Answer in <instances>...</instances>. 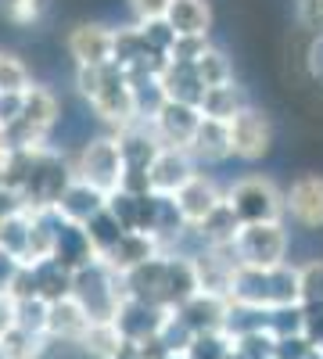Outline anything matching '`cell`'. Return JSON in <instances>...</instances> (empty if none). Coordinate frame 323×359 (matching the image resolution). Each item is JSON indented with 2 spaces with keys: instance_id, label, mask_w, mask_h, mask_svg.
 Returning a JSON list of instances; mask_svg holds the SVG:
<instances>
[{
  "instance_id": "816d5d0a",
  "label": "cell",
  "mask_w": 323,
  "mask_h": 359,
  "mask_svg": "<svg viewBox=\"0 0 323 359\" xmlns=\"http://www.w3.org/2000/svg\"><path fill=\"white\" fill-rule=\"evenodd\" d=\"M130 8H133V15H137V25H140V22H155V18H165L169 0H130Z\"/></svg>"
},
{
  "instance_id": "03108f58",
  "label": "cell",
  "mask_w": 323,
  "mask_h": 359,
  "mask_svg": "<svg viewBox=\"0 0 323 359\" xmlns=\"http://www.w3.org/2000/svg\"><path fill=\"white\" fill-rule=\"evenodd\" d=\"M0 359H4V352H0Z\"/></svg>"
},
{
  "instance_id": "7dc6e473",
  "label": "cell",
  "mask_w": 323,
  "mask_h": 359,
  "mask_svg": "<svg viewBox=\"0 0 323 359\" xmlns=\"http://www.w3.org/2000/svg\"><path fill=\"white\" fill-rule=\"evenodd\" d=\"M245 359H273V334H248L241 341H233Z\"/></svg>"
},
{
  "instance_id": "6125c7cd",
  "label": "cell",
  "mask_w": 323,
  "mask_h": 359,
  "mask_svg": "<svg viewBox=\"0 0 323 359\" xmlns=\"http://www.w3.org/2000/svg\"><path fill=\"white\" fill-rule=\"evenodd\" d=\"M316 352H319V355H323V345H316Z\"/></svg>"
},
{
  "instance_id": "91938a15",
  "label": "cell",
  "mask_w": 323,
  "mask_h": 359,
  "mask_svg": "<svg viewBox=\"0 0 323 359\" xmlns=\"http://www.w3.org/2000/svg\"><path fill=\"white\" fill-rule=\"evenodd\" d=\"M226 359H245V355H241L238 348H233V345H230V352H226Z\"/></svg>"
},
{
  "instance_id": "52a82bcc",
  "label": "cell",
  "mask_w": 323,
  "mask_h": 359,
  "mask_svg": "<svg viewBox=\"0 0 323 359\" xmlns=\"http://www.w3.org/2000/svg\"><path fill=\"white\" fill-rule=\"evenodd\" d=\"M230 255L245 269H273L284 266L287 255V233L280 223H255V226H241L238 237L230 245Z\"/></svg>"
},
{
  "instance_id": "e575fe53",
  "label": "cell",
  "mask_w": 323,
  "mask_h": 359,
  "mask_svg": "<svg viewBox=\"0 0 323 359\" xmlns=\"http://www.w3.org/2000/svg\"><path fill=\"white\" fill-rule=\"evenodd\" d=\"M191 69H194V76L201 79V86H205V90H209V86H223V83H230V79H233L226 54H223V50H216V47H205V50L194 57V62H191Z\"/></svg>"
},
{
  "instance_id": "9c48e42d",
  "label": "cell",
  "mask_w": 323,
  "mask_h": 359,
  "mask_svg": "<svg viewBox=\"0 0 323 359\" xmlns=\"http://www.w3.org/2000/svg\"><path fill=\"white\" fill-rule=\"evenodd\" d=\"M165 255L169 252H162L148 262H140L137 269H130V273H123V298H133V302L169 313V306H165Z\"/></svg>"
},
{
  "instance_id": "9f6ffc18",
  "label": "cell",
  "mask_w": 323,
  "mask_h": 359,
  "mask_svg": "<svg viewBox=\"0 0 323 359\" xmlns=\"http://www.w3.org/2000/svg\"><path fill=\"white\" fill-rule=\"evenodd\" d=\"M11 327H15V302L8 294H0V338H4Z\"/></svg>"
},
{
  "instance_id": "44dd1931",
  "label": "cell",
  "mask_w": 323,
  "mask_h": 359,
  "mask_svg": "<svg viewBox=\"0 0 323 359\" xmlns=\"http://www.w3.org/2000/svg\"><path fill=\"white\" fill-rule=\"evenodd\" d=\"M104 201H108V194L94 191L90 184H79V180H72V184L65 187V194L57 198L54 212L62 216L65 223H76V226H83V223H90L97 212H104Z\"/></svg>"
},
{
  "instance_id": "ac0fdd59",
  "label": "cell",
  "mask_w": 323,
  "mask_h": 359,
  "mask_svg": "<svg viewBox=\"0 0 323 359\" xmlns=\"http://www.w3.org/2000/svg\"><path fill=\"white\" fill-rule=\"evenodd\" d=\"M69 54L79 69H101L111 62V29L104 25H76L69 33Z\"/></svg>"
},
{
  "instance_id": "8d00e7d4",
  "label": "cell",
  "mask_w": 323,
  "mask_h": 359,
  "mask_svg": "<svg viewBox=\"0 0 323 359\" xmlns=\"http://www.w3.org/2000/svg\"><path fill=\"white\" fill-rule=\"evenodd\" d=\"M15 327L25 334L47 338V302H40V298H22V302H15Z\"/></svg>"
},
{
  "instance_id": "277c9868",
  "label": "cell",
  "mask_w": 323,
  "mask_h": 359,
  "mask_svg": "<svg viewBox=\"0 0 323 359\" xmlns=\"http://www.w3.org/2000/svg\"><path fill=\"white\" fill-rule=\"evenodd\" d=\"M76 306L86 313L90 323H111L115 309L123 302V277H115L111 269L97 259L72 273V294Z\"/></svg>"
},
{
  "instance_id": "60d3db41",
  "label": "cell",
  "mask_w": 323,
  "mask_h": 359,
  "mask_svg": "<svg viewBox=\"0 0 323 359\" xmlns=\"http://www.w3.org/2000/svg\"><path fill=\"white\" fill-rule=\"evenodd\" d=\"M298 306H323V262L298 269Z\"/></svg>"
},
{
  "instance_id": "3957f363",
  "label": "cell",
  "mask_w": 323,
  "mask_h": 359,
  "mask_svg": "<svg viewBox=\"0 0 323 359\" xmlns=\"http://www.w3.org/2000/svg\"><path fill=\"white\" fill-rule=\"evenodd\" d=\"M76 86H79V94L97 108V115L104 118V123L119 126V130L130 126V123H137L126 76L115 69L111 62L101 65V69H79L76 72Z\"/></svg>"
},
{
  "instance_id": "7bdbcfd3",
  "label": "cell",
  "mask_w": 323,
  "mask_h": 359,
  "mask_svg": "<svg viewBox=\"0 0 323 359\" xmlns=\"http://www.w3.org/2000/svg\"><path fill=\"white\" fill-rule=\"evenodd\" d=\"M4 8V18L15 25H33L40 22V15L47 11V0H0Z\"/></svg>"
},
{
  "instance_id": "f546056e",
  "label": "cell",
  "mask_w": 323,
  "mask_h": 359,
  "mask_svg": "<svg viewBox=\"0 0 323 359\" xmlns=\"http://www.w3.org/2000/svg\"><path fill=\"white\" fill-rule=\"evenodd\" d=\"M194 230L201 233L205 248H230V245H233V237H238V230H241V223H238V216L230 212V205L219 201V205H216L212 212L205 216Z\"/></svg>"
},
{
  "instance_id": "4dcf8cb0",
  "label": "cell",
  "mask_w": 323,
  "mask_h": 359,
  "mask_svg": "<svg viewBox=\"0 0 323 359\" xmlns=\"http://www.w3.org/2000/svg\"><path fill=\"white\" fill-rule=\"evenodd\" d=\"M223 334L230 341H241L248 334H270V313L266 309H252V306H238L230 302L226 316H223Z\"/></svg>"
},
{
  "instance_id": "e0dca14e",
  "label": "cell",
  "mask_w": 323,
  "mask_h": 359,
  "mask_svg": "<svg viewBox=\"0 0 323 359\" xmlns=\"http://www.w3.org/2000/svg\"><path fill=\"white\" fill-rule=\"evenodd\" d=\"M47 259H54L62 269H69V273H76V269L97 262L90 241H86V230L76 226V223H65V219L57 223V230H54V245H50V255Z\"/></svg>"
},
{
  "instance_id": "8fae6325",
  "label": "cell",
  "mask_w": 323,
  "mask_h": 359,
  "mask_svg": "<svg viewBox=\"0 0 323 359\" xmlns=\"http://www.w3.org/2000/svg\"><path fill=\"white\" fill-rule=\"evenodd\" d=\"M165 316L169 313H162L155 306H144V302H133V298H123L119 309H115V316H111V327L119 331L123 341L140 345V341H148V338H155L162 331Z\"/></svg>"
},
{
  "instance_id": "30bf717a",
  "label": "cell",
  "mask_w": 323,
  "mask_h": 359,
  "mask_svg": "<svg viewBox=\"0 0 323 359\" xmlns=\"http://www.w3.org/2000/svg\"><path fill=\"white\" fill-rule=\"evenodd\" d=\"M226 133H230V155H241L252 162L270 151V123L255 108H241L226 123Z\"/></svg>"
},
{
  "instance_id": "484cf974",
  "label": "cell",
  "mask_w": 323,
  "mask_h": 359,
  "mask_svg": "<svg viewBox=\"0 0 323 359\" xmlns=\"http://www.w3.org/2000/svg\"><path fill=\"white\" fill-rule=\"evenodd\" d=\"M187 155L201 158V162H223L230 158V133L226 123H216V118H201L191 144H187Z\"/></svg>"
},
{
  "instance_id": "f907efd6",
  "label": "cell",
  "mask_w": 323,
  "mask_h": 359,
  "mask_svg": "<svg viewBox=\"0 0 323 359\" xmlns=\"http://www.w3.org/2000/svg\"><path fill=\"white\" fill-rule=\"evenodd\" d=\"M298 22L312 36L323 33V0H298Z\"/></svg>"
},
{
  "instance_id": "d4e9b609",
  "label": "cell",
  "mask_w": 323,
  "mask_h": 359,
  "mask_svg": "<svg viewBox=\"0 0 323 359\" xmlns=\"http://www.w3.org/2000/svg\"><path fill=\"white\" fill-rule=\"evenodd\" d=\"M158 83H162L165 101H176V104L198 108L201 97H205V86H201V79L194 76V69H191V65H180V62H165Z\"/></svg>"
},
{
  "instance_id": "7c38bea8",
  "label": "cell",
  "mask_w": 323,
  "mask_h": 359,
  "mask_svg": "<svg viewBox=\"0 0 323 359\" xmlns=\"http://www.w3.org/2000/svg\"><path fill=\"white\" fill-rule=\"evenodd\" d=\"M198 123H201V111H198V108L165 101V104L158 108V115L151 118V133L158 137L162 147H184V151H187V144H191Z\"/></svg>"
},
{
  "instance_id": "7402d4cb",
  "label": "cell",
  "mask_w": 323,
  "mask_h": 359,
  "mask_svg": "<svg viewBox=\"0 0 323 359\" xmlns=\"http://www.w3.org/2000/svg\"><path fill=\"white\" fill-rule=\"evenodd\" d=\"M155 255H162V245L155 241V237H148V233H123L119 245H115L101 262L111 269L115 277H123V273H130V269H137L140 262H148Z\"/></svg>"
},
{
  "instance_id": "8992f818",
  "label": "cell",
  "mask_w": 323,
  "mask_h": 359,
  "mask_svg": "<svg viewBox=\"0 0 323 359\" xmlns=\"http://www.w3.org/2000/svg\"><path fill=\"white\" fill-rule=\"evenodd\" d=\"M223 201L230 205V212L238 216L241 226H255V223H280L284 216V194L262 176H248L241 184H233Z\"/></svg>"
},
{
  "instance_id": "5b68a950",
  "label": "cell",
  "mask_w": 323,
  "mask_h": 359,
  "mask_svg": "<svg viewBox=\"0 0 323 359\" xmlns=\"http://www.w3.org/2000/svg\"><path fill=\"white\" fill-rule=\"evenodd\" d=\"M54 118H57V101L47 94L43 86H29L22 94L18 118L11 126L0 130V140H4L8 151H33V147H43Z\"/></svg>"
},
{
  "instance_id": "c3c4849f",
  "label": "cell",
  "mask_w": 323,
  "mask_h": 359,
  "mask_svg": "<svg viewBox=\"0 0 323 359\" xmlns=\"http://www.w3.org/2000/svg\"><path fill=\"white\" fill-rule=\"evenodd\" d=\"M302 309V338L316 348L323 345V306H298Z\"/></svg>"
},
{
  "instance_id": "1f68e13d",
  "label": "cell",
  "mask_w": 323,
  "mask_h": 359,
  "mask_svg": "<svg viewBox=\"0 0 323 359\" xmlns=\"http://www.w3.org/2000/svg\"><path fill=\"white\" fill-rule=\"evenodd\" d=\"M126 86H130V101H133V118L137 123H151L158 108L165 104L158 76H126Z\"/></svg>"
},
{
  "instance_id": "f5cc1de1",
  "label": "cell",
  "mask_w": 323,
  "mask_h": 359,
  "mask_svg": "<svg viewBox=\"0 0 323 359\" xmlns=\"http://www.w3.org/2000/svg\"><path fill=\"white\" fill-rule=\"evenodd\" d=\"M22 111V94H0V130L11 126Z\"/></svg>"
},
{
  "instance_id": "94428289",
  "label": "cell",
  "mask_w": 323,
  "mask_h": 359,
  "mask_svg": "<svg viewBox=\"0 0 323 359\" xmlns=\"http://www.w3.org/2000/svg\"><path fill=\"white\" fill-rule=\"evenodd\" d=\"M305 359H323V355H319V352H312V355H305Z\"/></svg>"
},
{
  "instance_id": "f1b7e54d",
  "label": "cell",
  "mask_w": 323,
  "mask_h": 359,
  "mask_svg": "<svg viewBox=\"0 0 323 359\" xmlns=\"http://www.w3.org/2000/svg\"><path fill=\"white\" fill-rule=\"evenodd\" d=\"M241 108H248V104H245L241 86L233 79L223 83V86H209V90H205V97H201V104H198L201 118H216V123H230Z\"/></svg>"
},
{
  "instance_id": "bcb514c9",
  "label": "cell",
  "mask_w": 323,
  "mask_h": 359,
  "mask_svg": "<svg viewBox=\"0 0 323 359\" xmlns=\"http://www.w3.org/2000/svg\"><path fill=\"white\" fill-rule=\"evenodd\" d=\"M209 47V40L205 36H176V43H172V50H169V57L165 62H180V65H191L194 57Z\"/></svg>"
},
{
  "instance_id": "b9f144b4",
  "label": "cell",
  "mask_w": 323,
  "mask_h": 359,
  "mask_svg": "<svg viewBox=\"0 0 323 359\" xmlns=\"http://www.w3.org/2000/svg\"><path fill=\"white\" fill-rule=\"evenodd\" d=\"M137 29H140L144 43H148V47H151L158 57H169V50H172V43H176V33L169 29V22H165V18H155V22H140Z\"/></svg>"
},
{
  "instance_id": "836d02e7",
  "label": "cell",
  "mask_w": 323,
  "mask_h": 359,
  "mask_svg": "<svg viewBox=\"0 0 323 359\" xmlns=\"http://www.w3.org/2000/svg\"><path fill=\"white\" fill-rule=\"evenodd\" d=\"M83 230H86V241H90V248H94L97 259H104L115 245H119V237L126 233L119 223H115V216L108 212V208H104V212H97L90 223H83Z\"/></svg>"
},
{
  "instance_id": "74e56055",
  "label": "cell",
  "mask_w": 323,
  "mask_h": 359,
  "mask_svg": "<svg viewBox=\"0 0 323 359\" xmlns=\"http://www.w3.org/2000/svg\"><path fill=\"white\" fill-rule=\"evenodd\" d=\"M43 345H47V338L25 334V331H18V327H11V331L0 338V352H4V359H40Z\"/></svg>"
},
{
  "instance_id": "6f0895ef",
  "label": "cell",
  "mask_w": 323,
  "mask_h": 359,
  "mask_svg": "<svg viewBox=\"0 0 323 359\" xmlns=\"http://www.w3.org/2000/svg\"><path fill=\"white\" fill-rule=\"evenodd\" d=\"M11 212H22V201H18V194H11L8 187H0V219L11 216Z\"/></svg>"
},
{
  "instance_id": "4fadbf2b",
  "label": "cell",
  "mask_w": 323,
  "mask_h": 359,
  "mask_svg": "<svg viewBox=\"0 0 323 359\" xmlns=\"http://www.w3.org/2000/svg\"><path fill=\"white\" fill-rule=\"evenodd\" d=\"M191 176H194V158L184 147H162L148 169V184H151V194L172 198Z\"/></svg>"
},
{
  "instance_id": "83f0119b",
  "label": "cell",
  "mask_w": 323,
  "mask_h": 359,
  "mask_svg": "<svg viewBox=\"0 0 323 359\" xmlns=\"http://www.w3.org/2000/svg\"><path fill=\"white\" fill-rule=\"evenodd\" d=\"M194 294H198V280H194L191 259L187 255H165V306H169V313L180 309Z\"/></svg>"
},
{
  "instance_id": "d590c367",
  "label": "cell",
  "mask_w": 323,
  "mask_h": 359,
  "mask_svg": "<svg viewBox=\"0 0 323 359\" xmlns=\"http://www.w3.org/2000/svg\"><path fill=\"white\" fill-rule=\"evenodd\" d=\"M79 345H83L86 355H94V359H111L115 348L123 345V338H119V331H115L111 323H90L86 334L79 338Z\"/></svg>"
},
{
  "instance_id": "603a6c76",
  "label": "cell",
  "mask_w": 323,
  "mask_h": 359,
  "mask_svg": "<svg viewBox=\"0 0 323 359\" xmlns=\"http://www.w3.org/2000/svg\"><path fill=\"white\" fill-rule=\"evenodd\" d=\"M86 313L76 306V298H62V302H50L47 306V341H72L79 345V338L86 334Z\"/></svg>"
},
{
  "instance_id": "d6a6232c",
  "label": "cell",
  "mask_w": 323,
  "mask_h": 359,
  "mask_svg": "<svg viewBox=\"0 0 323 359\" xmlns=\"http://www.w3.org/2000/svg\"><path fill=\"white\" fill-rule=\"evenodd\" d=\"M0 252H8L11 259H18L25 266L29 259V212H11L0 219Z\"/></svg>"
},
{
  "instance_id": "d6986e66",
  "label": "cell",
  "mask_w": 323,
  "mask_h": 359,
  "mask_svg": "<svg viewBox=\"0 0 323 359\" xmlns=\"http://www.w3.org/2000/svg\"><path fill=\"white\" fill-rule=\"evenodd\" d=\"M284 208L302 226L319 230L323 226V176H298L284 198Z\"/></svg>"
},
{
  "instance_id": "ab89813d",
  "label": "cell",
  "mask_w": 323,
  "mask_h": 359,
  "mask_svg": "<svg viewBox=\"0 0 323 359\" xmlns=\"http://www.w3.org/2000/svg\"><path fill=\"white\" fill-rule=\"evenodd\" d=\"M29 86H33L29 83V69L18 62L15 54L0 50V94H25Z\"/></svg>"
},
{
  "instance_id": "cb8c5ba5",
  "label": "cell",
  "mask_w": 323,
  "mask_h": 359,
  "mask_svg": "<svg viewBox=\"0 0 323 359\" xmlns=\"http://www.w3.org/2000/svg\"><path fill=\"white\" fill-rule=\"evenodd\" d=\"M165 22L176 36H209V25H212L209 0H169Z\"/></svg>"
},
{
  "instance_id": "9a60e30c",
  "label": "cell",
  "mask_w": 323,
  "mask_h": 359,
  "mask_svg": "<svg viewBox=\"0 0 323 359\" xmlns=\"http://www.w3.org/2000/svg\"><path fill=\"white\" fill-rule=\"evenodd\" d=\"M111 140H115V151H119L123 169H137V172H148L151 162H155V155L162 151L158 137L148 126H140V123L123 126L119 137H111Z\"/></svg>"
},
{
  "instance_id": "11a10c76",
  "label": "cell",
  "mask_w": 323,
  "mask_h": 359,
  "mask_svg": "<svg viewBox=\"0 0 323 359\" xmlns=\"http://www.w3.org/2000/svg\"><path fill=\"white\" fill-rule=\"evenodd\" d=\"M309 72H312V79L323 86V33L312 40V47H309Z\"/></svg>"
},
{
  "instance_id": "be15d7a7",
  "label": "cell",
  "mask_w": 323,
  "mask_h": 359,
  "mask_svg": "<svg viewBox=\"0 0 323 359\" xmlns=\"http://www.w3.org/2000/svg\"><path fill=\"white\" fill-rule=\"evenodd\" d=\"M4 155H8V151H0V162H4Z\"/></svg>"
},
{
  "instance_id": "ffe728a7",
  "label": "cell",
  "mask_w": 323,
  "mask_h": 359,
  "mask_svg": "<svg viewBox=\"0 0 323 359\" xmlns=\"http://www.w3.org/2000/svg\"><path fill=\"white\" fill-rule=\"evenodd\" d=\"M226 306H230L226 298L198 291L194 298H187V302H184L180 309H172V313L184 320V327H187L191 334H212V331H223Z\"/></svg>"
},
{
  "instance_id": "6da1fadb",
  "label": "cell",
  "mask_w": 323,
  "mask_h": 359,
  "mask_svg": "<svg viewBox=\"0 0 323 359\" xmlns=\"http://www.w3.org/2000/svg\"><path fill=\"white\" fill-rule=\"evenodd\" d=\"M226 302L252 306V309H284L298 306V269L295 266H273V269H245L238 266L230 277Z\"/></svg>"
},
{
  "instance_id": "db71d44e",
  "label": "cell",
  "mask_w": 323,
  "mask_h": 359,
  "mask_svg": "<svg viewBox=\"0 0 323 359\" xmlns=\"http://www.w3.org/2000/svg\"><path fill=\"white\" fill-rule=\"evenodd\" d=\"M18 269H22L18 259H11L8 252H0V294H8V291H11V280L18 277Z\"/></svg>"
},
{
  "instance_id": "5bb4252c",
  "label": "cell",
  "mask_w": 323,
  "mask_h": 359,
  "mask_svg": "<svg viewBox=\"0 0 323 359\" xmlns=\"http://www.w3.org/2000/svg\"><path fill=\"white\" fill-rule=\"evenodd\" d=\"M187 259H191V266H194L198 291L226 298V291H230V277H233V269H238V262H233L230 248H205V252L187 255Z\"/></svg>"
},
{
  "instance_id": "2e32d148",
  "label": "cell",
  "mask_w": 323,
  "mask_h": 359,
  "mask_svg": "<svg viewBox=\"0 0 323 359\" xmlns=\"http://www.w3.org/2000/svg\"><path fill=\"white\" fill-rule=\"evenodd\" d=\"M172 201H176V212H180V219H184L187 230H191V226H198V223L223 201V194L212 187V180H205L201 172H194L187 184L172 194Z\"/></svg>"
},
{
  "instance_id": "680465c9",
  "label": "cell",
  "mask_w": 323,
  "mask_h": 359,
  "mask_svg": "<svg viewBox=\"0 0 323 359\" xmlns=\"http://www.w3.org/2000/svg\"><path fill=\"white\" fill-rule=\"evenodd\" d=\"M111 359H140V352H137V345L133 341H123L119 348H115V355Z\"/></svg>"
},
{
  "instance_id": "681fc988",
  "label": "cell",
  "mask_w": 323,
  "mask_h": 359,
  "mask_svg": "<svg viewBox=\"0 0 323 359\" xmlns=\"http://www.w3.org/2000/svg\"><path fill=\"white\" fill-rule=\"evenodd\" d=\"M316 348L302 334H295V338H273V359H305Z\"/></svg>"
},
{
  "instance_id": "4316f807",
  "label": "cell",
  "mask_w": 323,
  "mask_h": 359,
  "mask_svg": "<svg viewBox=\"0 0 323 359\" xmlns=\"http://www.w3.org/2000/svg\"><path fill=\"white\" fill-rule=\"evenodd\" d=\"M29 273H33V287H36V298L40 302H62V298L72 294V273L62 269L54 259H36L29 262Z\"/></svg>"
},
{
  "instance_id": "f6af8a7d",
  "label": "cell",
  "mask_w": 323,
  "mask_h": 359,
  "mask_svg": "<svg viewBox=\"0 0 323 359\" xmlns=\"http://www.w3.org/2000/svg\"><path fill=\"white\" fill-rule=\"evenodd\" d=\"M191 338H194V334L184 327V320L176 316V313H169L165 323H162V331H158V341H162L172 355H184V348L191 345Z\"/></svg>"
},
{
  "instance_id": "ee69618b",
  "label": "cell",
  "mask_w": 323,
  "mask_h": 359,
  "mask_svg": "<svg viewBox=\"0 0 323 359\" xmlns=\"http://www.w3.org/2000/svg\"><path fill=\"white\" fill-rule=\"evenodd\" d=\"M270 334L273 338H295V334H302V309L298 306L270 309Z\"/></svg>"
},
{
  "instance_id": "e7e4bbea",
  "label": "cell",
  "mask_w": 323,
  "mask_h": 359,
  "mask_svg": "<svg viewBox=\"0 0 323 359\" xmlns=\"http://www.w3.org/2000/svg\"><path fill=\"white\" fill-rule=\"evenodd\" d=\"M169 359H184V355H169Z\"/></svg>"
},
{
  "instance_id": "ba28073f",
  "label": "cell",
  "mask_w": 323,
  "mask_h": 359,
  "mask_svg": "<svg viewBox=\"0 0 323 359\" xmlns=\"http://www.w3.org/2000/svg\"><path fill=\"white\" fill-rule=\"evenodd\" d=\"M72 172H76L79 184H90L94 191L111 194L119 187V176H123V162H119V151H115V140L111 137L90 140L83 147V155H79Z\"/></svg>"
},
{
  "instance_id": "7a4b0ae2",
  "label": "cell",
  "mask_w": 323,
  "mask_h": 359,
  "mask_svg": "<svg viewBox=\"0 0 323 359\" xmlns=\"http://www.w3.org/2000/svg\"><path fill=\"white\" fill-rule=\"evenodd\" d=\"M76 180L72 165L50 151V147H36L33 155H29V172H25V184L18 191V201L25 212H40V208H54L57 198L65 194V187Z\"/></svg>"
},
{
  "instance_id": "f35d334b",
  "label": "cell",
  "mask_w": 323,
  "mask_h": 359,
  "mask_svg": "<svg viewBox=\"0 0 323 359\" xmlns=\"http://www.w3.org/2000/svg\"><path fill=\"white\" fill-rule=\"evenodd\" d=\"M230 338L223 331H212V334H194L191 345L184 348V359H226L230 352Z\"/></svg>"
}]
</instances>
